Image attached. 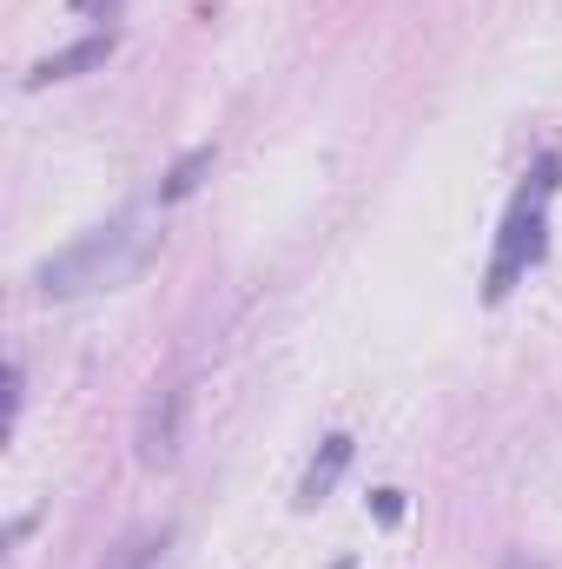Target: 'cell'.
Returning a JSON list of instances; mask_svg holds the SVG:
<instances>
[{
  "instance_id": "cell-1",
  "label": "cell",
  "mask_w": 562,
  "mask_h": 569,
  "mask_svg": "<svg viewBox=\"0 0 562 569\" xmlns=\"http://www.w3.org/2000/svg\"><path fill=\"white\" fill-rule=\"evenodd\" d=\"M556 192H562V152H536L523 186L503 206V226H496V252H490V272H483V298L490 305H503L550 259V206H556Z\"/></svg>"
},
{
  "instance_id": "cell-2",
  "label": "cell",
  "mask_w": 562,
  "mask_h": 569,
  "mask_svg": "<svg viewBox=\"0 0 562 569\" xmlns=\"http://www.w3.org/2000/svg\"><path fill=\"white\" fill-rule=\"evenodd\" d=\"M159 252V232H145L140 212H120L107 226H93L87 239H73L67 252L40 259L33 272V291L40 298H87V291H113L133 272H145V259Z\"/></svg>"
},
{
  "instance_id": "cell-3",
  "label": "cell",
  "mask_w": 562,
  "mask_h": 569,
  "mask_svg": "<svg viewBox=\"0 0 562 569\" xmlns=\"http://www.w3.org/2000/svg\"><path fill=\"white\" fill-rule=\"evenodd\" d=\"M179 425H185V391H179V385L152 391L145 411H140V463L165 470V463L179 457Z\"/></svg>"
},
{
  "instance_id": "cell-4",
  "label": "cell",
  "mask_w": 562,
  "mask_h": 569,
  "mask_svg": "<svg viewBox=\"0 0 562 569\" xmlns=\"http://www.w3.org/2000/svg\"><path fill=\"white\" fill-rule=\"evenodd\" d=\"M113 47H120V33H113V27H93L87 40H73V47H60V53H47V60H33V73H27V87H53V80H80V73H93V67H107V60H113Z\"/></svg>"
},
{
  "instance_id": "cell-5",
  "label": "cell",
  "mask_w": 562,
  "mask_h": 569,
  "mask_svg": "<svg viewBox=\"0 0 562 569\" xmlns=\"http://www.w3.org/2000/svg\"><path fill=\"white\" fill-rule=\"evenodd\" d=\"M351 457H358V443H351V430H331L324 443H318V457L304 463V477H298V510H318L331 490H338V477L351 470Z\"/></svg>"
},
{
  "instance_id": "cell-6",
  "label": "cell",
  "mask_w": 562,
  "mask_h": 569,
  "mask_svg": "<svg viewBox=\"0 0 562 569\" xmlns=\"http://www.w3.org/2000/svg\"><path fill=\"white\" fill-rule=\"evenodd\" d=\"M212 159H219L212 146H192V152H185V159L165 172V186H159V206H179V199H192V192H199V179L212 172Z\"/></svg>"
},
{
  "instance_id": "cell-7",
  "label": "cell",
  "mask_w": 562,
  "mask_h": 569,
  "mask_svg": "<svg viewBox=\"0 0 562 569\" xmlns=\"http://www.w3.org/2000/svg\"><path fill=\"white\" fill-rule=\"evenodd\" d=\"M165 550H172V530H145V537H133V543H120V550L107 557V569H159Z\"/></svg>"
},
{
  "instance_id": "cell-8",
  "label": "cell",
  "mask_w": 562,
  "mask_h": 569,
  "mask_svg": "<svg viewBox=\"0 0 562 569\" xmlns=\"http://www.w3.org/2000/svg\"><path fill=\"white\" fill-rule=\"evenodd\" d=\"M20 405H27V365L13 358V365H7V430L20 425Z\"/></svg>"
},
{
  "instance_id": "cell-9",
  "label": "cell",
  "mask_w": 562,
  "mask_h": 569,
  "mask_svg": "<svg viewBox=\"0 0 562 569\" xmlns=\"http://www.w3.org/2000/svg\"><path fill=\"white\" fill-rule=\"evenodd\" d=\"M371 510H378V523H398L404 517V490H371Z\"/></svg>"
},
{
  "instance_id": "cell-10",
  "label": "cell",
  "mask_w": 562,
  "mask_h": 569,
  "mask_svg": "<svg viewBox=\"0 0 562 569\" xmlns=\"http://www.w3.org/2000/svg\"><path fill=\"white\" fill-rule=\"evenodd\" d=\"M73 13H93V20H113V13H120V0H73Z\"/></svg>"
},
{
  "instance_id": "cell-11",
  "label": "cell",
  "mask_w": 562,
  "mask_h": 569,
  "mask_svg": "<svg viewBox=\"0 0 562 569\" xmlns=\"http://www.w3.org/2000/svg\"><path fill=\"white\" fill-rule=\"evenodd\" d=\"M503 569H543V563H530V557H503Z\"/></svg>"
}]
</instances>
